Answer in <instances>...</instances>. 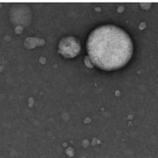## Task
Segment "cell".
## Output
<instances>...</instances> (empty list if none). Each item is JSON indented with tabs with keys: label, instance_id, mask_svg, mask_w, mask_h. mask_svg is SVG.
Instances as JSON below:
<instances>
[{
	"label": "cell",
	"instance_id": "6da1fadb",
	"mask_svg": "<svg viewBox=\"0 0 158 158\" xmlns=\"http://www.w3.org/2000/svg\"><path fill=\"white\" fill-rule=\"evenodd\" d=\"M91 62L104 70L122 67L132 54V42L126 32L113 25L95 28L88 39Z\"/></svg>",
	"mask_w": 158,
	"mask_h": 158
}]
</instances>
